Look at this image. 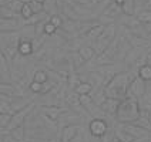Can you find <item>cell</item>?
<instances>
[{
  "label": "cell",
  "instance_id": "1f68e13d",
  "mask_svg": "<svg viewBox=\"0 0 151 142\" xmlns=\"http://www.w3.org/2000/svg\"><path fill=\"white\" fill-rule=\"evenodd\" d=\"M116 4H117L118 7H123V4H124V0H113Z\"/></svg>",
  "mask_w": 151,
  "mask_h": 142
},
{
  "label": "cell",
  "instance_id": "f1b7e54d",
  "mask_svg": "<svg viewBox=\"0 0 151 142\" xmlns=\"http://www.w3.org/2000/svg\"><path fill=\"white\" fill-rule=\"evenodd\" d=\"M130 43H131V46H133V47H140L141 44H145V43H147V40L135 36V37H133V39H131V41H130Z\"/></svg>",
  "mask_w": 151,
  "mask_h": 142
},
{
  "label": "cell",
  "instance_id": "d6986e66",
  "mask_svg": "<svg viewBox=\"0 0 151 142\" xmlns=\"http://www.w3.org/2000/svg\"><path fill=\"white\" fill-rule=\"evenodd\" d=\"M10 135H12V138H14L16 141H22V139L24 138V128L22 125L16 126V128L10 129Z\"/></svg>",
  "mask_w": 151,
  "mask_h": 142
},
{
  "label": "cell",
  "instance_id": "30bf717a",
  "mask_svg": "<svg viewBox=\"0 0 151 142\" xmlns=\"http://www.w3.org/2000/svg\"><path fill=\"white\" fill-rule=\"evenodd\" d=\"M120 13H121V7H118L114 1L109 3V4H107V7L104 9V16L110 17V19L117 17V14H120Z\"/></svg>",
  "mask_w": 151,
  "mask_h": 142
},
{
  "label": "cell",
  "instance_id": "4316f807",
  "mask_svg": "<svg viewBox=\"0 0 151 142\" xmlns=\"http://www.w3.org/2000/svg\"><path fill=\"white\" fill-rule=\"evenodd\" d=\"M49 21H50L53 26H56L57 29L63 26V20H61V17H60L59 14H53V16L50 17V20H49Z\"/></svg>",
  "mask_w": 151,
  "mask_h": 142
},
{
  "label": "cell",
  "instance_id": "74e56055",
  "mask_svg": "<svg viewBox=\"0 0 151 142\" xmlns=\"http://www.w3.org/2000/svg\"><path fill=\"white\" fill-rule=\"evenodd\" d=\"M0 19H1V7H0Z\"/></svg>",
  "mask_w": 151,
  "mask_h": 142
},
{
  "label": "cell",
  "instance_id": "52a82bcc",
  "mask_svg": "<svg viewBox=\"0 0 151 142\" xmlns=\"http://www.w3.org/2000/svg\"><path fill=\"white\" fill-rule=\"evenodd\" d=\"M127 132L130 135H133L134 138H147L148 136V131L144 129L141 126H134V125H126L124 126Z\"/></svg>",
  "mask_w": 151,
  "mask_h": 142
},
{
  "label": "cell",
  "instance_id": "cb8c5ba5",
  "mask_svg": "<svg viewBox=\"0 0 151 142\" xmlns=\"http://www.w3.org/2000/svg\"><path fill=\"white\" fill-rule=\"evenodd\" d=\"M29 6L32 9V11H33V14H39V13H42L43 11V3H39V1H36V0H32V1H29Z\"/></svg>",
  "mask_w": 151,
  "mask_h": 142
},
{
  "label": "cell",
  "instance_id": "d4e9b609",
  "mask_svg": "<svg viewBox=\"0 0 151 142\" xmlns=\"http://www.w3.org/2000/svg\"><path fill=\"white\" fill-rule=\"evenodd\" d=\"M78 102L84 107H88V105L93 104V100L90 97V94H83V95H78Z\"/></svg>",
  "mask_w": 151,
  "mask_h": 142
},
{
  "label": "cell",
  "instance_id": "4fadbf2b",
  "mask_svg": "<svg viewBox=\"0 0 151 142\" xmlns=\"http://www.w3.org/2000/svg\"><path fill=\"white\" fill-rule=\"evenodd\" d=\"M76 134H77V128L74 125H68L63 129V142H70L74 139Z\"/></svg>",
  "mask_w": 151,
  "mask_h": 142
},
{
  "label": "cell",
  "instance_id": "8d00e7d4",
  "mask_svg": "<svg viewBox=\"0 0 151 142\" xmlns=\"http://www.w3.org/2000/svg\"><path fill=\"white\" fill-rule=\"evenodd\" d=\"M23 3H29V1H32V0H22Z\"/></svg>",
  "mask_w": 151,
  "mask_h": 142
},
{
  "label": "cell",
  "instance_id": "2e32d148",
  "mask_svg": "<svg viewBox=\"0 0 151 142\" xmlns=\"http://www.w3.org/2000/svg\"><path fill=\"white\" fill-rule=\"evenodd\" d=\"M116 139H118L120 142H133L134 141V136L130 135L126 129H120L116 131Z\"/></svg>",
  "mask_w": 151,
  "mask_h": 142
},
{
  "label": "cell",
  "instance_id": "6da1fadb",
  "mask_svg": "<svg viewBox=\"0 0 151 142\" xmlns=\"http://www.w3.org/2000/svg\"><path fill=\"white\" fill-rule=\"evenodd\" d=\"M140 115V105H138V98L127 95L126 98L120 101V105L117 108L116 117L120 122L128 124V122H134Z\"/></svg>",
  "mask_w": 151,
  "mask_h": 142
},
{
  "label": "cell",
  "instance_id": "484cf974",
  "mask_svg": "<svg viewBox=\"0 0 151 142\" xmlns=\"http://www.w3.org/2000/svg\"><path fill=\"white\" fill-rule=\"evenodd\" d=\"M22 6H23V1L22 0H10L9 1V9L12 11H20Z\"/></svg>",
  "mask_w": 151,
  "mask_h": 142
},
{
  "label": "cell",
  "instance_id": "f546056e",
  "mask_svg": "<svg viewBox=\"0 0 151 142\" xmlns=\"http://www.w3.org/2000/svg\"><path fill=\"white\" fill-rule=\"evenodd\" d=\"M10 117L12 115H9V114H0V126H7Z\"/></svg>",
  "mask_w": 151,
  "mask_h": 142
},
{
  "label": "cell",
  "instance_id": "ba28073f",
  "mask_svg": "<svg viewBox=\"0 0 151 142\" xmlns=\"http://www.w3.org/2000/svg\"><path fill=\"white\" fill-rule=\"evenodd\" d=\"M33 50H34L33 43L30 41V40H22V41L19 43V46H17V51L22 56H30L33 53Z\"/></svg>",
  "mask_w": 151,
  "mask_h": 142
},
{
  "label": "cell",
  "instance_id": "7c38bea8",
  "mask_svg": "<svg viewBox=\"0 0 151 142\" xmlns=\"http://www.w3.org/2000/svg\"><path fill=\"white\" fill-rule=\"evenodd\" d=\"M138 77L145 81V83H150L151 81V66L148 64H143L141 67L138 68Z\"/></svg>",
  "mask_w": 151,
  "mask_h": 142
},
{
  "label": "cell",
  "instance_id": "e0dca14e",
  "mask_svg": "<svg viewBox=\"0 0 151 142\" xmlns=\"http://www.w3.org/2000/svg\"><path fill=\"white\" fill-rule=\"evenodd\" d=\"M114 36H116V26L114 24H110L107 27H104V30H103V33L99 36V37H104V39H109L110 41L114 39Z\"/></svg>",
  "mask_w": 151,
  "mask_h": 142
},
{
  "label": "cell",
  "instance_id": "9c48e42d",
  "mask_svg": "<svg viewBox=\"0 0 151 142\" xmlns=\"http://www.w3.org/2000/svg\"><path fill=\"white\" fill-rule=\"evenodd\" d=\"M83 61H88V60H91L94 57V54H96V51L93 47H88V46H83V47H80L78 49V53H77Z\"/></svg>",
  "mask_w": 151,
  "mask_h": 142
},
{
  "label": "cell",
  "instance_id": "8992f818",
  "mask_svg": "<svg viewBox=\"0 0 151 142\" xmlns=\"http://www.w3.org/2000/svg\"><path fill=\"white\" fill-rule=\"evenodd\" d=\"M120 101L121 100H117V98H106V101L101 104V107L109 114H116L118 105H120Z\"/></svg>",
  "mask_w": 151,
  "mask_h": 142
},
{
  "label": "cell",
  "instance_id": "277c9868",
  "mask_svg": "<svg viewBox=\"0 0 151 142\" xmlns=\"http://www.w3.org/2000/svg\"><path fill=\"white\" fill-rule=\"evenodd\" d=\"M144 94H145V81H143L140 77H135L131 80V83L128 85V90H127V95H131V97H135V98H138V97H143Z\"/></svg>",
  "mask_w": 151,
  "mask_h": 142
},
{
  "label": "cell",
  "instance_id": "9a60e30c",
  "mask_svg": "<svg viewBox=\"0 0 151 142\" xmlns=\"http://www.w3.org/2000/svg\"><path fill=\"white\" fill-rule=\"evenodd\" d=\"M93 90V85L90 83H80V84H77L76 85V88H74V91L77 95H83V94H90Z\"/></svg>",
  "mask_w": 151,
  "mask_h": 142
},
{
  "label": "cell",
  "instance_id": "ac0fdd59",
  "mask_svg": "<svg viewBox=\"0 0 151 142\" xmlns=\"http://www.w3.org/2000/svg\"><path fill=\"white\" fill-rule=\"evenodd\" d=\"M140 23H151V10H143V11H138L137 13V17H135Z\"/></svg>",
  "mask_w": 151,
  "mask_h": 142
},
{
  "label": "cell",
  "instance_id": "d590c367",
  "mask_svg": "<svg viewBox=\"0 0 151 142\" xmlns=\"http://www.w3.org/2000/svg\"><path fill=\"white\" fill-rule=\"evenodd\" d=\"M36 1H39V3H43V4H44V1H46V0H36Z\"/></svg>",
  "mask_w": 151,
  "mask_h": 142
},
{
  "label": "cell",
  "instance_id": "7402d4cb",
  "mask_svg": "<svg viewBox=\"0 0 151 142\" xmlns=\"http://www.w3.org/2000/svg\"><path fill=\"white\" fill-rule=\"evenodd\" d=\"M20 14H22V17L26 19V20H29V19L33 17V11H32V9L29 6V3H23V6L20 9Z\"/></svg>",
  "mask_w": 151,
  "mask_h": 142
},
{
  "label": "cell",
  "instance_id": "ffe728a7",
  "mask_svg": "<svg viewBox=\"0 0 151 142\" xmlns=\"http://www.w3.org/2000/svg\"><path fill=\"white\" fill-rule=\"evenodd\" d=\"M33 81H37V83H40V84H46L49 81V74L46 71H43V70H37L34 73Z\"/></svg>",
  "mask_w": 151,
  "mask_h": 142
},
{
  "label": "cell",
  "instance_id": "8fae6325",
  "mask_svg": "<svg viewBox=\"0 0 151 142\" xmlns=\"http://www.w3.org/2000/svg\"><path fill=\"white\" fill-rule=\"evenodd\" d=\"M17 29V20L14 19H4L0 21V30L3 31H14Z\"/></svg>",
  "mask_w": 151,
  "mask_h": 142
},
{
  "label": "cell",
  "instance_id": "5b68a950",
  "mask_svg": "<svg viewBox=\"0 0 151 142\" xmlns=\"http://www.w3.org/2000/svg\"><path fill=\"white\" fill-rule=\"evenodd\" d=\"M32 108H33V105H30L29 108L22 109L20 112H17L16 115H12V117H10V121H9V124H7V126H6V128L10 131V129H13V128H16V126L22 125V124H23V121H24L26 115L29 114V111H30Z\"/></svg>",
  "mask_w": 151,
  "mask_h": 142
},
{
  "label": "cell",
  "instance_id": "7a4b0ae2",
  "mask_svg": "<svg viewBox=\"0 0 151 142\" xmlns=\"http://www.w3.org/2000/svg\"><path fill=\"white\" fill-rule=\"evenodd\" d=\"M131 83V78L128 73H121L118 75H114L106 88V98H117L123 100L126 98L128 85Z\"/></svg>",
  "mask_w": 151,
  "mask_h": 142
},
{
  "label": "cell",
  "instance_id": "d6a6232c",
  "mask_svg": "<svg viewBox=\"0 0 151 142\" xmlns=\"http://www.w3.org/2000/svg\"><path fill=\"white\" fill-rule=\"evenodd\" d=\"M4 142H16V139L12 138V135H10V136H4Z\"/></svg>",
  "mask_w": 151,
  "mask_h": 142
},
{
  "label": "cell",
  "instance_id": "603a6c76",
  "mask_svg": "<svg viewBox=\"0 0 151 142\" xmlns=\"http://www.w3.org/2000/svg\"><path fill=\"white\" fill-rule=\"evenodd\" d=\"M56 31H57V27L53 26L50 21H47V23L43 24V33L46 34V36H54Z\"/></svg>",
  "mask_w": 151,
  "mask_h": 142
},
{
  "label": "cell",
  "instance_id": "e575fe53",
  "mask_svg": "<svg viewBox=\"0 0 151 142\" xmlns=\"http://www.w3.org/2000/svg\"><path fill=\"white\" fill-rule=\"evenodd\" d=\"M90 1H93V3H101V1H104V0H90Z\"/></svg>",
  "mask_w": 151,
  "mask_h": 142
},
{
  "label": "cell",
  "instance_id": "3957f363",
  "mask_svg": "<svg viewBox=\"0 0 151 142\" xmlns=\"http://www.w3.org/2000/svg\"><path fill=\"white\" fill-rule=\"evenodd\" d=\"M88 128H90V134L93 136L103 138L104 135L107 134V131H109V124L104 119H101V118H96V119H93L90 122Z\"/></svg>",
  "mask_w": 151,
  "mask_h": 142
},
{
  "label": "cell",
  "instance_id": "83f0119b",
  "mask_svg": "<svg viewBox=\"0 0 151 142\" xmlns=\"http://www.w3.org/2000/svg\"><path fill=\"white\" fill-rule=\"evenodd\" d=\"M30 90H32L33 92H37V94H42L43 84L37 83V81H32V83H30Z\"/></svg>",
  "mask_w": 151,
  "mask_h": 142
},
{
  "label": "cell",
  "instance_id": "4dcf8cb0",
  "mask_svg": "<svg viewBox=\"0 0 151 142\" xmlns=\"http://www.w3.org/2000/svg\"><path fill=\"white\" fill-rule=\"evenodd\" d=\"M145 64L151 66V53H148V54H147V57H145Z\"/></svg>",
  "mask_w": 151,
  "mask_h": 142
},
{
  "label": "cell",
  "instance_id": "f35d334b",
  "mask_svg": "<svg viewBox=\"0 0 151 142\" xmlns=\"http://www.w3.org/2000/svg\"><path fill=\"white\" fill-rule=\"evenodd\" d=\"M148 118H150V122H151V114H150V115H148Z\"/></svg>",
  "mask_w": 151,
  "mask_h": 142
},
{
  "label": "cell",
  "instance_id": "44dd1931",
  "mask_svg": "<svg viewBox=\"0 0 151 142\" xmlns=\"http://www.w3.org/2000/svg\"><path fill=\"white\" fill-rule=\"evenodd\" d=\"M0 94L4 95H14L16 94V88L10 84H0Z\"/></svg>",
  "mask_w": 151,
  "mask_h": 142
},
{
  "label": "cell",
  "instance_id": "5bb4252c",
  "mask_svg": "<svg viewBox=\"0 0 151 142\" xmlns=\"http://www.w3.org/2000/svg\"><path fill=\"white\" fill-rule=\"evenodd\" d=\"M43 111L50 119H57L60 117V114L63 112V109L59 107H43Z\"/></svg>",
  "mask_w": 151,
  "mask_h": 142
},
{
  "label": "cell",
  "instance_id": "836d02e7",
  "mask_svg": "<svg viewBox=\"0 0 151 142\" xmlns=\"http://www.w3.org/2000/svg\"><path fill=\"white\" fill-rule=\"evenodd\" d=\"M145 92H150L151 94V84L150 85H145Z\"/></svg>",
  "mask_w": 151,
  "mask_h": 142
}]
</instances>
